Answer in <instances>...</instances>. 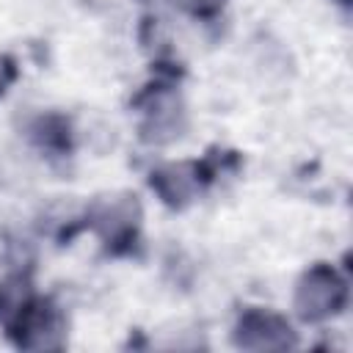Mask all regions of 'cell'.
I'll return each instance as SVG.
<instances>
[{
	"instance_id": "obj_1",
	"label": "cell",
	"mask_w": 353,
	"mask_h": 353,
	"mask_svg": "<svg viewBox=\"0 0 353 353\" xmlns=\"http://www.w3.org/2000/svg\"><path fill=\"white\" fill-rule=\"evenodd\" d=\"M85 226L108 245L110 254H127L138 240L141 204L130 193L99 196L85 212Z\"/></svg>"
},
{
	"instance_id": "obj_2",
	"label": "cell",
	"mask_w": 353,
	"mask_h": 353,
	"mask_svg": "<svg viewBox=\"0 0 353 353\" xmlns=\"http://www.w3.org/2000/svg\"><path fill=\"white\" fill-rule=\"evenodd\" d=\"M295 312L303 323H323L347 306V281L334 265H312L295 284Z\"/></svg>"
},
{
	"instance_id": "obj_3",
	"label": "cell",
	"mask_w": 353,
	"mask_h": 353,
	"mask_svg": "<svg viewBox=\"0 0 353 353\" xmlns=\"http://www.w3.org/2000/svg\"><path fill=\"white\" fill-rule=\"evenodd\" d=\"M6 334L17 347L25 350H61L66 342V323L52 301L33 295Z\"/></svg>"
},
{
	"instance_id": "obj_4",
	"label": "cell",
	"mask_w": 353,
	"mask_h": 353,
	"mask_svg": "<svg viewBox=\"0 0 353 353\" xmlns=\"http://www.w3.org/2000/svg\"><path fill=\"white\" fill-rule=\"evenodd\" d=\"M135 108H141V138L146 143H168L182 135L185 127V110L182 99L171 85H149L138 99Z\"/></svg>"
},
{
	"instance_id": "obj_5",
	"label": "cell",
	"mask_w": 353,
	"mask_h": 353,
	"mask_svg": "<svg viewBox=\"0 0 353 353\" xmlns=\"http://www.w3.org/2000/svg\"><path fill=\"white\" fill-rule=\"evenodd\" d=\"M232 339L243 350H290L298 345L292 325L265 309H245L237 317Z\"/></svg>"
},
{
	"instance_id": "obj_6",
	"label": "cell",
	"mask_w": 353,
	"mask_h": 353,
	"mask_svg": "<svg viewBox=\"0 0 353 353\" xmlns=\"http://www.w3.org/2000/svg\"><path fill=\"white\" fill-rule=\"evenodd\" d=\"M212 176H215V168L210 163H168L152 171L149 185L168 207L182 210Z\"/></svg>"
},
{
	"instance_id": "obj_7",
	"label": "cell",
	"mask_w": 353,
	"mask_h": 353,
	"mask_svg": "<svg viewBox=\"0 0 353 353\" xmlns=\"http://www.w3.org/2000/svg\"><path fill=\"white\" fill-rule=\"evenodd\" d=\"M33 138L41 149L50 152H69V124L61 116H41L33 124Z\"/></svg>"
},
{
	"instance_id": "obj_8",
	"label": "cell",
	"mask_w": 353,
	"mask_h": 353,
	"mask_svg": "<svg viewBox=\"0 0 353 353\" xmlns=\"http://www.w3.org/2000/svg\"><path fill=\"white\" fill-rule=\"evenodd\" d=\"M185 3L190 6V11H193V14L212 17V14H218V11L223 8V3H226V0H185Z\"/></svg>"
},
{
	"instance_id": "obj_9",
	"label": "cell",
	"mask_w": 353,
	"mask_h": 353,
	"mask_svg": "<svg viewBox=\"0 0 353 353\" xmlns=\"http://www.w3.org/2000/svg\"><path fill=\"white\" fill-rule=\"evenodd\" d=\"M14 80H17V66H14V61H11L8 55H0V94H3Z\"/></svg>"
},
{
	"instance_id": "obj_10",
	"label": "cell",
	"mask_w": 353,
	"mask_h": 353,
	"mask_svg": "<svg viewBox=\"0 0 353 353\" xmlns=\"http://www.w3.org/2000/svg\"><path fill=\"white\" fill-rule=\"evenodd\" d=\"M342 3H347V0H342Z\"/></svg>"
}]
</instances>
